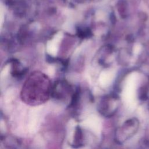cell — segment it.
Wrapping results in <instances>:
<instances>
[{
    "label": "cell",
    "instance_id": "6da1fadb",
    "mask_svg": "<svg viewBox=\"0 0 149 149\" xmlns=\"http://www.w3.org/2000/svg\"><path fill=\"white\" fill-rule=\"evenodd\" d=\"M52 87L50 80L45 74L40 72L32 73L23 86L21 98L29 105L42 104L51 97Z\"/></svg>",
    "mask_w": 149,
    "mask_h": 149
},
{
    "label": "cell",
    "instance_id": "7a4b0ae2",
    "mask_svg": "<svg viewBox=\"0 0 149 149\" xmlns=\"http://www.w3.org/2000/svg\"><path fill=\"white\" fill-rule=\"evenodd\" d=\"M118 107V97L115 95H111L105 96L101 100L97 106V110L102 116L110 118L115 114Z\"/></svg>",
    "mask_w": 149,
    "mask_h": 149
},
{
    "label": "cell",
    "instance_id": "3957f363",
    "mask_svg": "<svg viewBox=\"0 0 149 149\" xmlns=\"http://www.w3.org/2000/svg\"><path fill=\"white\" fill-rule=\"evenodd\" d=\"M136 125L137 120L134 118L126 120L121 126L116 130L115 134V141L120 144L129 139L134 133Z\"/></svg>",
    "mask_w": 149,
    "mask_h": 149
},
{
    "label": "cell",
    "instance_id": "277c9868",
    "mask_svg": "<svg viewBox=\"0 0 149 149\" xmlns=\"http://www.w3.org/2000/svg\"><path fill=\"white\" fill-rule=\"evenodd\" d=\"M73 93L71 86L65 81L56 82L52 87L51 97L56 100H62Z\"/></svg>",
    "mask_w": 149,
    "mask_h": 149
},
{
    "label": "cell",
    "instance_id": "5b68a950",
    "mask_svg": "<svg viewBox=\"0 0 149 149\" xmlns=\"http://www.w3.org/2000/svg\"><path fill=\"white\" fill-rule=\"evenodd\" d=\"M83 139L84 135L82 129L79 126H76L74 132L73 142L71 144L72 147L74 148H78L82 147L83 146Z\"/></svg>",
    "mask_w": 149,
    "mask_h": 149
},
{
    "label": "cell",
    "instance_id": "8992f818",
    "mask_svg": "<svg viewBox=\"0 0 149 149\" xmlns=\"http://www.w3.org/2000/svg\"><path fill=\"white\" fill-rule=\"evenodd\" d=\"M148 88L147 86H143L141 87L139 91V99L143 101L146 100L148 98L147 94H148Z\"/></svg>",
    "mask_w": 149,
    "mask_h": 149
},
{
    "label": "cell",
    "instance_id": "52a82bcc",
    "mask_svg": "<svg viewBox=\"0 0 149 149\" xmlns=\"http://www.w3.org/2000/svg\"><path fill=\"white\" fill-rule=\"evenodd\" d=\"M12 144H14L12 142L6 141V140H4V144L2 143V149H16L15 145L13 146Z\"/></svg>",
    "mask_w": 149,
    "mask_h": 149
},
{
    "label": "cell",
    "instance_id": "ba28073f",
    "mask_svg": "<svg viewBox=\"0 0 149 149\" xmlns=\"http://www.w3.org/2000/svg\"><path fill=\"white\" fill-rule=\"evenodd\" d=\"M104 149H108V148H104Z\"/></svg>",
    "mask_w": 149,
    "mask_h": 149
}]
</instances>
